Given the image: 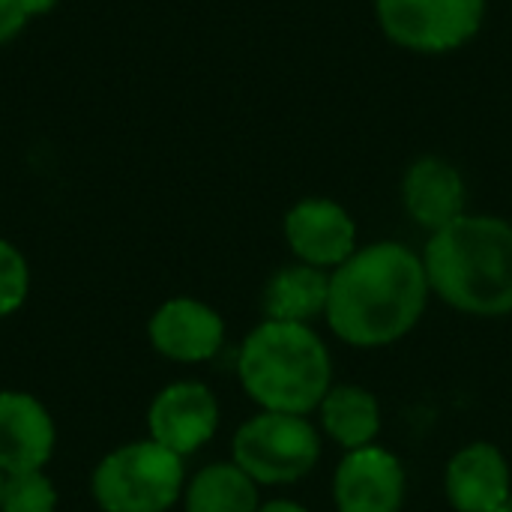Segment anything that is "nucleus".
<instances>
[{"instance_id":"obj_11","label":"nucleus","mask_w":512,"mask_h":512,"mask_svg":"<svg viewBox=\"0 0 512 512\" xmlns=\"http://www.w3.org/2000/svg\"><path fill=\"white\" fill-rule=\"evenodd\" d=\"M57 447L51 411L24 390H0V471H45Z\"/></svg>"},{"instance_id":"obj_6","label":"nucleus","mask_w":512,"mask_h":512,"mask_svg":"<svg viewBox=\"0 0 512 512\" xmlns=\"http://www.w3.org/2000/svg\"><path fill=\"white\" fill-rule=\"evenodd\" d=\"M489 0H375L384 36L414 54H450L468 45L483 21Z\"/></svg>"},{"instance_id":"obj_3","label":"nucleus","mask_w":512,"mask_h":512,"mask_svg":"<svg viewBox=\"0 0 512 512\" xmlns=\"http://www.w3.org/2000/svg\"><path fill=\"white\" fill-rule=\"evenodd\" d=\"M237 378L261 411L309 417L333 387V360L309 324L264 318L240 342Z\"/></svg>"},{"instance_id":"obj_22","label":"nucleus","mask_w":512,"mask_h":512,"mask_svg":"<svg viewBox=\"0 0 512 512\" xmlns=\"http://www.w3.org/2000/svg\"><path fill=\"white\" fill-rule=\"evenodd\" d=\"M3 489H6V474L0 471V498H3Z\"/></svg>"},{"instance_id":"obj_13","label":"nucleus","mask_w":512,"mask_h":512,"mask_svg":"<svg viewBox=\"0 0 512 512\" xmlns=\"http://www.w3.org/2000/svg\"><path fill=\"white\" fill-rule=\"evenodd\" d=\"M402 201L411 222L435 234L450 222H456L459 216H465V201H468L465 177L453 162L441 156H420L405 171Z\"/></svg>"},{"instance_id":"obj_15","label":"nucleus","mask_w":512,"mask_h":512,"mask_svg":"<svg viewBox=\"0 0 512 512\" xmlns=\"http://www.w3.org/2000/svg\"><path fill=\"white\" fill-rule=\"evenodd\" d=\"M318 411H321L324 435L348 453L375 444L381 432V405L366 387L357 384L330 387Z\"/></svg>"},{"instance_id":"obj_5","label":"nucleus","mask_w":512,"mask_h":512,"mask_svg":"<svg viewBox=\"0 0 512 512\" xmlns=\"http://www.w3.org/2000/svg\"><path fill=\"white\" fill-rule=\"evenodd\" d=\"M321 435L303 414L258 411L231 438V462L258 486H288L315 471Z\"/></svg>"},{"instance_id":"obj_4","label":"nucleus","mask_w":512,"mask_h":512,"mask_svg":"<svg viewBox=\"0 0 512 512\" xmlns=\"http://www.w3.org/2000/svg\"><path fill=\"white\" fill-rule=\"evenodd\" d=\"M183 489V459L150 438L114 447L90 474V495L102 512H168L183 501Z\"/></svg>"},{"instance_id":"obj_10","label":"nucleus","mask_w":512,"mask_h":512,"mask_svg":"<svg viewBox=\"0 0 512 512\" xmlns=\"http://www.w3.org/2000/svg\"><path fill=\"white\" fill-rule=\"evenodd\" d=\"M285 240L300 264L336 270L357 252V225L342 204L303 198L285 213Z\"/></svg>"},{"instance_id":"obj_17","label":"nucleus","mask_w":512,"mask_h":512,"mask_svg":"<svg viewBox=\"0 0 512 512\" xmlns=\"http://www.w3.org/2000/svg\"><path fill=\"white\" fill-rule=\"evenodd\" d=\"M0 512H57V489L45 471L6 474Z\"/></svg>"},{"instance_id":"obj_8","label":"nucleus","mask_w":512,"mask_h":512,"mask_svg":"<svg viewBox=\"0 0 512 512\" xmlns=\"http://www.w3.org/2000/svg\"><path fill=\"white\" fill-rule=\"evenodd\" d=\"M147 339L171 363H207L225 345V321L204 300L171 297L150 315Z\"/></svg>"},{"instance_id":"obj_14","label":"nucleus","mask_w":512,"mask_h":512,"mask_svg":"<svg viewBox=\"0 0 512 512\" xmlns=\"http://www.w3.org/2000/svg\"><path fill=\"white\" fill-rule=\"evenodd\" d=\"M327 297L330 273L297 261L270 276L261 294V309L267 321L309 324L312 318L327 312Z\"/></svg>"},{"instance_id":"obj_7","label":"nucleus","mask_w":512,"mask_h":512,"mask_svg":"<svg viewBox=\"0 0 512 512\" xmlns=\"http://www.w3.org/2000/svg\"><path fill=\"white\" fill-rule=\"evenodd\" d=\"M219 429V402L201 381L165 384L147 408L150 441L177 453L180 459L198 453Z\"/></svg>"},{"instance_id":"obj_1","label":"nucleus","mask_w":512,"mask_h":512,"mask_svg":"<svg viewBox=\"0 0 512 512\" xmlns=\"http://www.w3.org/2000/svg\"><path fill=\"white\" fill-rule=\"evenodd\" d=\"M429 294L423 255L405 243L378 240L330 270L324 318L345 345L384 348L420 324Z\"/></svg>"},{"instance_id":"obj_20","label":"nucleus","mask_w":512,"mask_h":512,"mask_svg":"<svg viewBox=\"0 0 512 512\" xmlns=\"http://www.w3.org/2000/svg\"><path fill=\"white\" fill-rule=\"evenodd\" d=\"M258 512H309L303 504H297V501H285V498H279V501H267V504H261Z\"/></svg>"},{"instance_id":"obj_2","label":"nucleus","mask_w":512,"mask_h":512,"mask_svg":"<svg viewBox=\"0 0 512 512\" xmlns=\"http://www.w3.org/2000/svg\"><path fill=\"white\" fill-rule=\"evenodd\" d=\"M429 288L453 309L483 318L512 312V222L465 213L423 249Z\"/></svg>"},{"instance_id":"obj_19","label":"nucleus","mask_w":512,"mask_h":512,"mask_svg":"<svg viewBox=\"0 0 512 512\" xmlns=\"http://www.w3.org/2000/svg\"><path fill=\"white\" fill-rule=\"evenodd\" d=\"M57 0H0V45L12 42L33 15H45Z\"/></svg>"},{"instance_id":"obj_18","label":"nucleus","mask_w":512,"mask_h":512,"mask_svg":"<svg viewBox=\"0 0 512 512\" xmlns=\"http://www.w3.org/2000/svg\"><path fill=\"white\" fill-rule=\"evenodd\" d=\"M30 294V267L21 249L0 237V318L15 315Z\"/></svg>"},{"instance_id":"obj_9","label":"nucleus","mask_w":512,"mask_h":512,"mask_svg":"<svg viewBox=\"0 0 512 512\" xmlns=\"http://www.w3.org/2000/svg\"><path fill=\"white\" fill-rule=\"evenodd\" d=\"M405 489L408 480L399 456L378 444L351 450L333 474L336 512H399Z\"/></svg>"},{"instance_id":"obj_21","label":"nucleus","mask_w":512,"mask_h":512,"mask_svg":"<svg viewBox=\"0 0 512 512\" xmlns=\"http://www.w3.org/2000/svg\"><path fill=\"white\" fill-rule=\"evenodd\" d=\"M495 512H512V492H510V498H507V501H504V504H501Z\"/></svg>"},{"instance_id":"obj_16","label":"nucleus","mask_w":512,"mask_h":512,"mask_svg":"<svg viewBox=\"0 0 512 512\" xmlns=\"http://www.w3.org/2000/svg\"><path fill=\"white\" fill-rule=\"evenodd\" d=\"M258 483L234 462L204 465L183 489L186 512H258Z\"/></svg>"},{"instance_id":"obj_12","label":"nucleus","mask_w":512,"mask_h":512,"mask_svg":"<svg viewBox=\"0 0 512 512\" xmlns=\"http://www.w3.org/2000/svg\"><path fill=\"white\" fill-rule=\"evenodd\" d=\"M444 489L456 512H495L512 492L510 465L495 444L474 441L450 459Z\"/></svg>"}]
</instances>
